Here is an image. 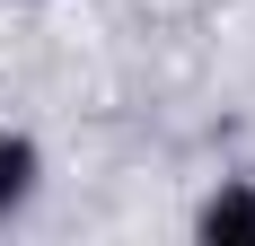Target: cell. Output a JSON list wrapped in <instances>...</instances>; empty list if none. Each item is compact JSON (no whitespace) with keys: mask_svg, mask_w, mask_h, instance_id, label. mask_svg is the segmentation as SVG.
Wrapping results in <instances>:
<instances>
[{"mask_svg":"<svg viewBox=\"0 0 255 246\" xmlns=\"http://www.w3.org/2000/svg\"><path fill=\"white\" fill-rule=\"evenodd\" d=\"M194 229L220 246H255V185H220V194L194 211Z\"/></svg>","mask_w":255,"mask_h":246,"instance_id":"cell-2","label":"cell"},{"mask_svg":"<svg viewBox=\"0 0 255 246\" xmlns=\"http://www.w3.org/2000/svg\"><path fill=\"white\" fill-rule=\"evenodd\" d=\"M35 176H44V158H35V141L0 123V229H9V220L26 211V202H35Z\"/></svg>","mask_w":255,"mask_h":246,"instance_id":"cell-1","label":"cell"}]
</instances>
